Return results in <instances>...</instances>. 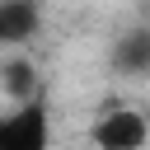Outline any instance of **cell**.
Masks as SVG:
<instances>
[{
	"label": "cell",
	"mask_w": 150,
	"mask_h": 150,
	"mask_svg": "<svg viewBox=\"0 0 150 150\" xmlns=\"http://www.w3.org/2000/svg\"><path fill=\"white\" fill-rule=\"evenodd\" d=\"M145 5H150V0H145Z\"/></svg>",
	"instance_id": "6"
},
{
	"label": "cell",
	"mask_w": 150,
	"mask_h": 150,
	"mask_svg": "<svg viewBox=\"0 0 150 150\" xmlns=\"http://www.w3.org/2000/svg\"><path fill=\"white\" fill-rule=\"evenodd\" d=\"M42 28V5L38 0H0V47H23Z\"/></svg>",
	"instance_id": "3"
},
{
	"label": "cell",
	"mask_w": 150,
	"mask_h": 150,
	"mask_svg": "<svg viewBox=\"0 0 150 150\" xmlns=\"http://www.w3.org/2000/svg\"><path fill=\"white\" fill-rule=\"evenodd\" d=\"M0 89L14 98V108H19V103H33V98H42L38 66H33L28 56H14V61H5V66H0Z\"/></svg>",
	"instance_id": "4"
},
{
	"label": "cell",
	"mask_w": 150,
	"mask_h": 150,
	"mask_svg": "<svg viewBox=\"0 0 150 150\" xmlns=\"http://www.w3.org/2000/svg\"><path fill=\"white\" fill-rule=\"evenodd\" d=\"M89 141H94V150H145L150 145V117L141 108H127V103L103 108L89 127Z\"/></svg>",
	"instance_id": "1"
},
{
	"label": "cell",
	"mask_w": 150,
	"mask_h": 150,
	"mask_svg": "<svg viewBox=\"0 0 150 150\" xmlns=\"http://www.w3.org/2000/svg\"><path fill=\"white\" fill-rule=\"evenodd\" d=\"M0 131H5V150H52L47 98H33V103H19V108L0 112Z\"/></svg>",
	"instance_id": "2"
},
{
	"label": "cell",
	"mask_w": 150,
	"mask_h": 150,
	"mask_svg": "<svg viewBox=\"0 0 150 150\" xmlns=\"http://www.w3.org/2000/svg\"><path fill=\"white\" fill-rule=\"evenodd\" d=\"M112 70L122 75H150V28H131L112 42Z\"/></svg>",
	"instance_id": "5"
}]
</instances>
